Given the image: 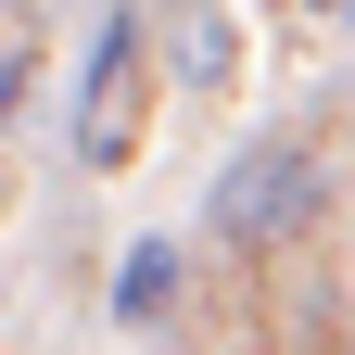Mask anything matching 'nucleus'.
<instances>
[{"instance_id": "f257e3e1", "label": "nucleus", "mask_w": 355, "mask_h": 355, "mask_svg": "<svg viewBox=\"0 0 355 355\" xmlns=\"http://www.w3.org/2000/svg\"><path fill=\"white\" fill-rule=\"evenodd\" d=\"M318 191L330 178H318L304 140H254L229 178H216V229L229 241H292V229H318Z\"/></svg>"}, {"instance_id": "f03ea898", "label": "nucleus", "mask_w": 355, "mask_h": 355, "mask_svg": "<svg viewBox=\"0 0 355 355\" xmlns=\"http://www.w3.org/2000/svg\"><path fill=\"white\" fill-rule=\"evenodd\" d=\"M140 140V13H114L89 38V89H76V165H127Z\"/></svg>"}, {"instance_id": "7ed1b4c3", "label": "nucleus", "mask_w": 355, "mask_h": 355, "mask_svg": "<svg viewBox=\"0 0 355 355\" xmlns=\"http://www.w3.org/2000/svg\"><path fill=\"white\" fill-rule=\"evenodd\" d=\"M165 51H178V76L191 89H216L241 64V38H229V0H165Z\"/></svg>"}, {"instance_id": "20e7f679", "label": "nucleus", "mask_w": 355, "mask_h": 355, "mask_svg": "<svg viewBox=\"0 0 355 355\" xmlns=\"http://www.w3.org/2000/svg\"><path fill=\"white\" fill-rule=\"evenodd\" d=\"M165 292H178V241H140V254H127V279H114V318H127V330L165 318Z\"/></svg>"}, {"instance_id": "39448f33", "label": "nucleus", "mask_w": 355, "mask_h": 355, "mask_svg": "<svg viewBox=\"0 0 355 355\" xmlns=\"http://www.w3.org/2000/svg\"><path fill=\"white\" fill-rule=\"evenodd\" d=\"M304 13H343V26H355V0H304Z\"/></svg>"}]
</instances>
